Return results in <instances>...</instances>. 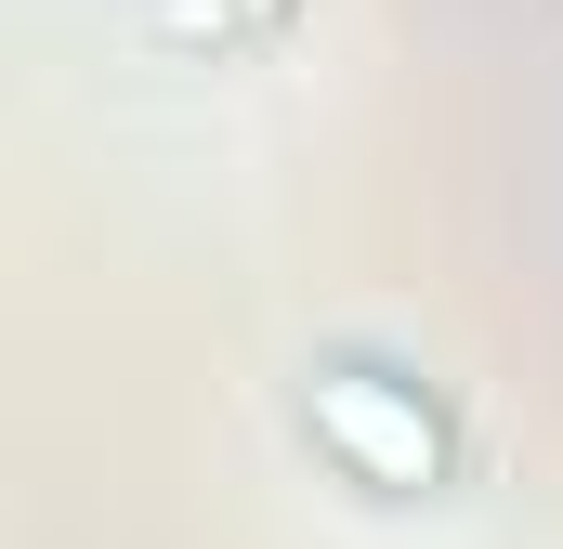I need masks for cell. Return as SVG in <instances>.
Returning a JSON list of instances; mask_svg holds the SVG:
<instances>
[{
	"label": "cell",
	"instance_id": "obj_1",
	"mask_svg": "<svg viewBox=\"0 0 563 549\" xmlns=\"http://www.w3.org/2000/svg\"><path fill=\"white\" fill-rule=\"evenodd\" d=\"M301 418H314V445H328L354 484H380V497L445 484V418H432L420 380H394V367H314Z\"/></svg>",
	"mask_w": 563,
	"mask_h": 549
}]
</instances>
